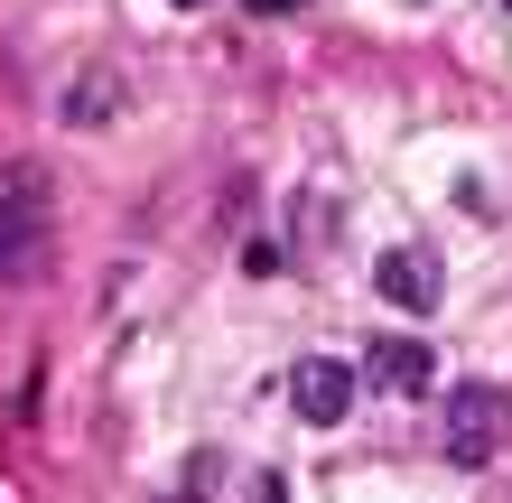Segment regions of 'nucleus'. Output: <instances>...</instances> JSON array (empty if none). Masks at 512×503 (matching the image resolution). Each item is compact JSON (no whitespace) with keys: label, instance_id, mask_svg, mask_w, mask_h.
Wrapping results in <instances>:
<instances>
[{"label":"nucleus","instance_id":"obj_2","mask_svg":"<svg viewBox=\"0 0 512 503\" xmlns=\"http://www.w3.org/2000/svg\"><path fill=\"white\" fill-rule=\"evenodd\" d=\"M47 271V215H38V177L10 168L0 177V280H38Z\"/></svg>","mask_w":512,"mask_h":503},{"label":"nucleus","instance_id":"obj_3","mask_svg":"<svg viewBox=\"0 0 512 503\" xmlns=\"http://www.w3.org/2000/svg\"><path fill=\"white\" fill-rule=\"evenodd\" d=\"M373 289L401 317H438V299H447V271H438V252L429 243H391L382 261H373Z\"/></svg>","mask_w":512,"mask_h":503},{"label":"nucleus","instance_id":"obj_5","mask_svg":"<svg viewBox=\"0 0 512 503\" xmlns=\"http://www.w3.org/2000/svg\"><path fill=\"white\" fill-rule=\"evenodd\" d=\"M364 382L391 392V401H429L438 392V354L419 345V336H373L364 345Z\"/></svg>","mask_w":512,"mask_h":503},{"label":"nucleus","instance_id":"obj_8","mask_svg":"<svg viewBox=\"0 0 512 503\" xmlns=\"http://www.w3.org/2000/svg\"><path fill=\"white\" fill-rule=\"evenodd\" d=\"M243 10H261V19H289V10H308V0H243Z\"/></svg>","mask_w":512,"mask_h":503},{"label":"nucleus","instance_id":"obj_7","mask_svg":"<svg viewBox=\"0 0 512 503\" xmlns=\"http://www.w3.org/2000/svg\"><path fill=\"white\" fill-rule=\"evenodd\" d=\"M215 485H224V457H215V448H196V457H187V476H177V494H168V503H215Z\"/></svg>","mask_w":512,"mask_h":503},{"label":"nucleus","instance_id":"obj_9","mask_svg":"<svg viewBox=\"0 0 512 503\" xmlns=\"http://www.w3.org/2000/svg\"><path fill=\"white\" fill-rule=\"evenodd\" d=\"M252 503H289V476H261V494Z\"/></svg>","mask_w":512,"mask_h":503},{"label":"nucleus","instance_id":"obj_6","mask_svg":"<svg viewBox=\"0 0 512 503\" xmlns=\"http://www.w3.org/2000/svg\"><path fill=\"white\" fill-rule=\"evenodd\" d=\"M112 94H122V84H112V66H94V75L66 94V122H112Z\"/></svg>","mask_w":512,"mask_h":503},{"label":"nucleus","instance_id":"obj_1","mask_svg":"<svg viewBox=\"0 0 512 503\" xmlns=\"http://www.w3.org/2000/svg\"><path fill=\"white\" fill-rule=\"evenodd\" d=\"M512 438V401L494 392V382H447L438 392V448L447 466H494Z\"/></svg>","mask_w":512,"mask_h":503},{"label":"nucleus","instance_id":"obj_4","mask_svg":"<svg viewBox=\"0 0 512 503\" xmlns=\"http://www.w3.org/2000/svg\"><path fill=\"white\" fill-rule=\"evenodd\" d=\"M354 392H364V373L336 364V354H308V364H289V410H298L308 429H336L345 410H354Z\"/></svg>","mask_w":512,"mask_h":503},{"label":"nucleus","instance_id":"obj_10","mask_svg":"<svg viewBox=\"0 0 512 503\" xmlns=\"http://www.w3.org/2000/svg\"><path fill=\"white\" fill-rule=\"evenodd\" d=\"M177 10H205V0H177Z\"/></svg>","mask_w":512,"mask_h":503}]
</instances>
